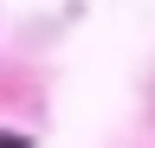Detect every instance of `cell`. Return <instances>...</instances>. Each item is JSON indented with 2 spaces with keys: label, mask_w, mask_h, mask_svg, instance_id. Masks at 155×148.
<instances>
[{
  "label": "cell",
  "mask_w": 155,
  "mask_h": 148,
  "mask_svg": "<svg viewBox=\"0 0 155 148\" xmlns=\"http://www.w3.org/2000/svg\"><path fill=\"white\" fill-rule=\"evenodd\" d=\"M0 148H32V142L26 135H0Z\"/></svg>",
  "instance_id": "6da1fadb"
}]
</instances>
